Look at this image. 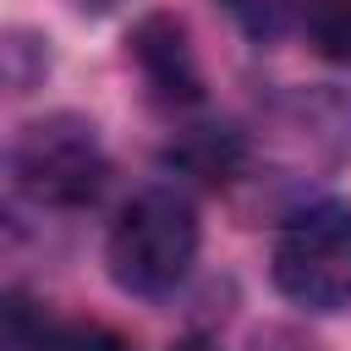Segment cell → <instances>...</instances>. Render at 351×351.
I'll use <instances>...</instances> for the list:
<instances>
[{
  "instance_id": "obj_1",
  "label": "cell",
  "mask_w": 351,
  "mask_h": 351,
  "mask_svg": "<svg viewBox=\"0 0 351 351\" xmlns=\"http://www.w3.org/2000/svg\"><path fill=\"white\" fill-rule=\"evenodd\" d=\"M197 258V208L181 186H143L104 236L110 280L126 296H170Z\"/></svg>"
},
{
  "instance_id": "obj_2",
  "label": "cell",
  "mask_w": 351,
  "mask_h": 351,
  "mask_svg": "<svg viewBox=\"0 0 351 351\" xmlns=\"http://www.w3.org/2000/svg\"><path fill=\"white\" fill-rule=\"evenodd\" d=\"M5 170H11L16 197H27L33 208L77 214V208H88V203L104 192V181H110V154H104L99 126H93L88 115L55 110V115L27 121V126L11 137Z\"/></svg>"
},
{
  "instance_id": "obj_3",
  "label": "cell",
  "mask_w": 351,
  "mask_h": 351,
  "mask_svg": "<svg viewBox=\"0 0 351 351\" xmlns=\"http://www.w3.org/2000/svg\"><path fill=\"white\" fill-rule=\"evenodd\" d=\"M274 291L307 313L351 307V203H302L285 214L269 252Z\"/></svg>"
},
{
  "instance_id": "obj_4",
  "label": "cell",
  "mask_w": 351,
  "mask_h": 351,
  "mask_svg": "<svg viewBox=\"0 0 351 351\" xmlns=\"http://www.w3.org/2000/svg\"><path fill=\"white\" fill-rule=\"evenodd\" d=\"M126 60L137 66L154 104L186 110L203 99V66H197V49H192V33L181 16H170V11L137 16V27L126 38Z\"/></svg>"
},
{
  "instance_id": "obj_5",
  "label": "cell",
  "mask_w": 351,
  "mask_h": 351,
  "mask_svg": "<svg viewBox=\"0 0 351 351\" xmlns=\"http://www.w3.org/2000/svg\"><path fill=\"white\" fill-rule=\"evenodd\" d=\"M170 159H176L181 170L203 176L208 186H225V181H236V176L247 170V137H241L236 126H192Z\"/></svg>"
},
{
  "instance_id": "obj_6",
  "label": "cell",
  "mask_w": 351,
  "mask_h": 351,
  "mask_svg": "<svg viewBox=\"0 0 351 351\" xmlns=\"http://www.w3.org/2000/svg\"><path fill=\"white\" fill-rule=\"evenodd\" d=\"M225 16L252 38V44H274L285 38L296 22H307V5L313 0H219Z\"/></svg>"
},
{
  "instance_id": "obj_7",
  "label": "cell",
  "mask_w": 351,
  "mask_h": 351,
  "mask_svg": "<svg viewBox=\"0 0 351 351\" xmlns=\"http://www.w3.org/2000/svg\"><path fill=\"white\" fill-rule=\"evenodd\" d=\"M302 27H307V44L324 60L351 66V0H313Z\"/></svg>"
},
{
  "instance_id": "obj_8",
  "label": "cell",
  "mask_w": 351,
  "mask_h": 351,
  "mask_svg": "<svg viewBox=\"0 0 351 351\" xmlns=\"http://www.w3.org/2000/svg\"><path fill=\"white\" fill-rule=\"evenodd\" d=\"M49 329H55V318L44 307H33L22 291L5 296V313H0V346L5 351H44L49 346Z\"/></svg>"
},
{
  "instance_id": "obj_9",
  "label": "cell",
  "mask_w": 351,
  "mask_h": 351,
  "mask_svg": "<svg viewBox=\"0 0 351 351\" xmlns=\"http://www.w3.org/2000/svg\"><path fill=\"white\" fill-rule=\"evenodd\" d=\"M44 71H49V49H44V38L11 27V33H5V82H11V93H27L33 82H44Z\"/></svg>"
},
{
  "instance_id": "obj_10",
  "label": "cell",
  "mask_w": 351,
  "mask_h": 351,
  "mask_svg": "<svg viewBox=\"0 0 351 351\" xmlns=\"http://www.w3.org/2000/svg\"><path fill=\"white\" fill-rule=\"evenodd\" d=\"M44 351H132V340L110 324H55Z\"/></svg>"
},
{
  "instance_id": "obj_11",
  "label": "cell",
  "mask_w": 351,
  "mask_h": 351,
  "mask_svg": "<svg viewBox=\"0 0 351 351\" xmlns=\"http://www.w3.org/2000/svg\"><path fill=\"white\" fill-rule=\"evenodd\" d=\"M126 0H71V11H82V16H110V11H121Z\"/></svg>"
},
{
  "instance_id": "obj_12",
  "label": "cell",
  "mask_w": 351,
  "mask_h": 351,
  "mask_svg": "<svg viewBox=\"0 0 351 351\" xmlns=\"http://www.w3.org/2000/svg\"><path fill=\"white\" fill-rule=\"evenodd\" d=\"M170 351H219V346H214V340H203V335H186V340H176Z\"/></svg>"
}]
</instances>
